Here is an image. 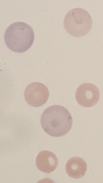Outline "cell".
Returning <instances> with one entry per match:
<instances>
[{
	"mask_svg": "<svg viewBox=\"0 0 103 183\" xmlns=\"http://www.w3.org/2000/svg\"><path fill=\"white\" fill-rule=\"evenodd\" d=\"M87 169L85 161L78 157H73L69 159L65 166L66 173L70 177L78 179L83 177Z\"/></svg>",
	"mask_w": 103,
	"mask_h": 183,
	"instance_id": "52a82bcc",
	"label": "cell"
},
{
	"mask_svg": "<svg viewBox=\"0 0 103 183\" xmlns=\"http://www.w3.org/2000/svg\"><path fill=\"white\" fill-rule=\"evenodd\" d=\"M40 122L44 131L54 137L66 134L72 125V118L69 111L64 107L53 105L45 109L42 114Z\"/></svg>",
	"mask_w": 103,
	"mask_h": 183,
	"instance_id": "6da1fadb",
	"label": "cell"
},
{
	"mask_svg": "<svg viewBox=\"0 0 103 183\" xmlns=\"http://www.w3.org/2000/svg\"><path fill=\"white\" fill-rule=\"evenodd\" d=\"M92 23L89 13L81 8H74L69 11L64 21L66 31L76 37H82L88 33L91 29Z\"/></svg>",
	"mask_w": 103,
	"mask_h": 183,
	"instance_id": "3957f363",
	"label": "cell"
},
{
	"mask_svg": "<svg viewBox=\"0 0 103 183\" xmlns=\"http://www.w3.org/2000/svg\"><path fill=\"white\" fill-rule=\"evenodd\" d=\"M100 97L99 91L93 84L86 83L77 89L75 98L78 104L84 107H92L98 102Z\"/></svg>",
	"mask_w": 103,
	"mask_h": 183,
	"instance_id": "5b68a950",
	"label": "cell"
},
{
	"mask_svg": "<svg viewBox=\"0 0 103 183\" xmlns=\"http://www.w3.org/2000/svg\"><path fill=\"white\" fill-rule=\"evenodd\" d=\"M5 42L11 50L19 53L26 51L33 44L34 33L32 28L24 22H17L11 24L4 33Z\"/></svg>",
	"mask_w": 103,
	"mask_h": 183,
	"instance_id": "7a4b0ae2",
	"label": "cell"
},
{
	"mask_svg": "<svg viewBox=\"0 0 103 183\" xmlns=\"http://www.w3.org/2000/svg\"><path fill=\"white\" fill-rule=\"evenodd\" d=\"M49 92L47 86L38 82L32 83L28 85L24 91L25 99L31 106L40 107L47 101L49 96Z\"/></svg>",
	"mask_w": 103,
	"mask_h": 183,
	"instance_id": "277c9868",
	"label": "cell"
},
{
	"mask_svg": "<svg viewBox=\"0 0 103 183\" xmlns=\"http://www.w3.org/2000/svg\"><path fill=\"white\" fill-rule=\"evenodd\" d=\"M36 165L38 169L42 172L49 173L54 171L58 164L56 155L48 151H41L37 155L36 160Z\"/></svg>",
	"mask_w": 103,
	"mask_h": 183,
	"instance_id": "8992f818",
	"label": "cell"
}]
</instances>
